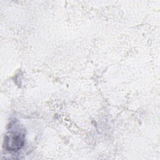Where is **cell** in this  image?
Listing matches in <instances>:
<instances>
[{"instance_id": "cell-1", "label": "cell", "mask_w": 160, "mask_h": 160, "mask_svg": "<svg viewBox=\"0 0 160 160\" xmlns=\"http://www.w3.org/2000/svg\"><path fill=\"white\" fill-rule=\"evenodd\" d=\"M24 136L25 134L22 130L10 131L5 139L6 148L8 151H16L20 149L24 145Z\"/></svg>"}]
</instances>
